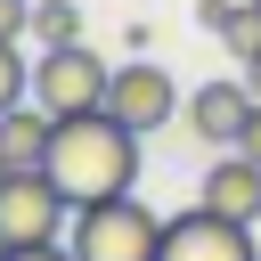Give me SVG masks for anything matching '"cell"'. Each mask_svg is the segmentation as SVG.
Returning a JSON list of instances; mask_svg holds the SVG:
<instances>
[{
    "instance_id": "cell-1",
    "label": "cell",
    "mask_w": 261,
    "mask_h": 261,
    "mask_svg": "<svg viewBox=\"0 0 261 261\" xmlns=\"http://www.w3.org/2000/svg\"><path fill=\"white\" fill-rule=\"evenodd\" d=\"M41 171L57 179L65 204L130 196V188H139V130L114 122L106 106H90V114H57V122H49V147H41Z\"/></svg>"
},
{
    "instance_id": "cell-2",
    "label": "cell",
    "mask_w": 261,
    "mask_h": 261,
    "mask_svg": "<svg viewBox=\"0 0 261 261\" xmlns=\"http://www.w3.org/2000/svg\"><path fill=\"white\" fill-rule=\"evenodd\" d=\"M163 245V212L139 196H106V204H73V261H155Z\"/></svg>"
},
{
    "instance_id": "cell-3",
    "label": "cell",
    "mask_w": 261,
    "mask_h": 261,
    "mask_svg": "<svg viewBox=\"0 0 261 261\" xmlns=\"http://www.w3.org/2000/svg\"><path fill=\"white\" fill-rule=\"evenodd\" d=\"M106 73H114V65H98V49L57 41V49L33 57V106H41L49 122H57V114H90V106H106Z\"/></svg>"
},
{
    "instance_id": "cell-4",
    "label": "cell",
    "mask_w": 261,
    "mask_h": 261,
    "mask_svg": "<svg viewBox=\"0 0 261 261\" xmlns=\"http://www.w3.org/2000/svg\"><path fill=\"white\" fill-rule=\"evenodd\" d=\"M65 196L49 171H0V237L8 245H57L65 237Z\"/></svg>"
},
{
    "instance_id": "cell-5",
    "label": "cell",
    "mask_w": 261,
    "mask_h": 261,
    "mask_svg": "<svg viewBox=\"0 0 261 261\" xmlns=\"http://www.w3.org/2000/svg\"><path fill=\"white\" fill-rule=\"evenodd\" d=\"M106 114H114V122H130V130L147 139V130H163V122L179 114V82H171L155 57H130V65H114V73H106Z\"/></svg>"
},
{
    "instance_id": "cell-6",
    "label": "cell",
    "mask_w": 261,
    "mask_h": 261,
    "mask_svg": "<svg viewBox=\"0 0 261 261\" xmlns=\"http://www.w3.org/2000/svg\"><path fill=\"white\" fill-rule=\"evenodd\" d=\"M155 261H261V253H253V220H220V212L196 204V212L163 220Z\"/></svg>"
},
{
    "instance_id": "cell-7",
    "label": "cell",
    "mask_w": 261,
    "mask_h": 261,
    "mask_svg": "<svg viewBox=\"0 0 261 261\" xmlns=\"http://www.w3.org/2000/svg\"><path fill=\"white\" fill-rule=\"evenodd\" d=\"M245 114H253V90H245V73H220V82H204V90L188 98V130H196L204 147H237Z\"/></svg>"
},
{
    "instance_id": "cell-8",
    "label": "cell",
    "mask_w": 261,
    "mask_h": 261,
    "mask_svg": "<svg viewBox=\"0 0 261 261\" xmlns=\"http://www.w3.org/2000/svg\"><path fill=\"white\" fill-rule=\"evenodd\" d=\"M196 204H204V212H220V220H261V163H253V155H237V147H220V163L204 171Z\"/></svg>"
},
{
    "instance_id": "cell-9",
    "label": "cell",
    "mask_w": 261,
    "mask_h": 261,
    "mask_svg": "<svg viewBox=\"0 0 261 261\" xmlns=\"http://www.w3.org/2000/svg\"><path fill=\"white\" fill-rule=\"evenodd\" d=\"M41 147H49V114L16 98V106L0 114V155H8V171H41Z\"/></svg>"
},
{
    "instance_id": "cell-10",
    "label": "cell",
    "mask_w": 261,
    "mask_h": 261,
    "mask_svg": "<svg viewBox=\"0 0 261 261\" xmlns=\"http://www.w3.org/2000/svg\"><path fill=\"white\" fill-rule=\"evenodd\" d=\"M33 41H41V49L82 41V8H73V0H33Z\"/></svg>"
},
{
    "instance_id": "cell-11",
    "label": "cell",
    "mask_w": 261,
    "mask_h": 261,
    "mask_svg": "<svg viewBox=\"0 0 261 261\" xmlns=\"http://www.w3.org/2000/svg\"><path fill=\"white\" fill-rule=\"evenodd\" d=\"M220 41H228V57H253V49H261V8H253V0H237V8H228V24H220Z\"/></svg>"
},
{
    "instance_id": "cell-12",
    "label": "cell",
    "mask_w": 261,
    "mask_h": 261,
    "mask_svg": "<svg viewBox=\"0 0 261 261\" xmlns=\"http://www.w3.org/2000/svg\"><path fill=\"white\" fill-rule=\"evenodd\" d=\"M16 98H33V65H24L16 41H0V114H8Z\"/></svg>"
},
{
    "instance_id": "cell-13",
    "label": "cell",
    "mask_w": 261,
    "mask_h": 261,
    "mask_svg": "<svg viewBox=\"0 0 261 261\" xmlns=\"http://www.w3.org/2000/svg\"><path fill=\"white\" fill-rule=\"evenodd\" d=\"M16 33H33V0H0V41H16Z\"/></svg>"
},
{
    "instance_id": "cell-14",
    "label": "cell",
    "mask_w": 261,
    "mask_h": 261,
    "mask_svg": "<svg viewBox=\"0 0 261 261\" xmlns=\"http://www.w3.org/2000/svg\"><path fill=\"white\" fill-rule=\"evenodd\" d=\"M237 155H253V163H261V98H253V114H245V130H237Z\"/></svg>"
},
{
    "instance_id": "cell-15",
    "label": "cell",
    "mask_w": 261,
    "mask_h": 261,
    "mask_svg": "<svg viewBox=\"0 0 261 261\" xmlns=\"http://www.w3.org/2000/svg\"><path fill=\"white\" fill-rule=\"evenodd\" d=\"M8 261H73V245H8Z\"/></svg>"
},
{
    "instance_id": "cell-16",
    "label": "cell",
    "mask_w": 261,
    "mask_h": 261,
    "mask_svg": "<svg viewBox=\"0 0 261 261\" xmlns=\"http://www.w3.org/2000/svg\"><path fill=\"white\" fill-rule=\"evenodd\" d=\"M228 8H237V0H196V24H204V33H220V24H228Z\"/></svg>"
},
{
    "instance_id": "cell-17",
    "label": "cell",
    "mask_w": 261,
    "mask_h": 261,
    "mask_svg": "<svg viewBox=\"0 0 261 261\" xmlns=\"http://www.w3.org/2000/svg\"><path fill=\"white\" fill-rule=\"evenodd\" d=\"M245 90H253V98H261V49H253V57H245Z\"/></svg>"
},
{
    "instance_id": "cell-18",
    "label": "cell",
    "mask_w": 261,
    "mask_h": 261,
    "mask_svg": "<svg viewBox=\"0 0 261 261\" xmlns=\"http://www.w3.org/2000/svg\"><path fill=\"white\" fill-rule=\"evenodd\" d=\"M0 261H8V237H0Z\"/></svg>"
},
{
    "instance_id": "cell-19",
    "label": "cell",
    "mask_w": 261,
    "mask_h": 261,
    "mask_svg": "<svg viewBox=\"0 0 261 261\" xmlns=\"http://www.w3.org/2000/svg\"><path fill=\"white\" fill-rule=\"evenodd\" d=\"M0 171H8V155H0Z\"/></svg>"
},
{
    "instance_id": "cell-20",
    "label": "cell",
    "mask_w": 261,
    "mask_h": 261,
    "mask_svg": "<svg viewBox=\"0 0 261 261\" xmlns=\"http://www.w3.org/2000/svg\"><path fill=\"white\" fill-rule=\"evenodd\" d=\"M253 8H261V0H253Z\"/></svg>"
}]
</instances>
